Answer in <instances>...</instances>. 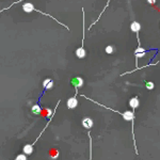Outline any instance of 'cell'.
<instances>
[{"instance_id": "obj_6", "label": "cell", "mask_w": 160, "mask_h": 160, "mask_svg": "<svg viewBox=\"0 0 160 160\" xmlns=\"http://www.w3.org/2000/svg\"><path fill=\"white\" fill-rule=\"evenodd\" d=\"M77 106H78V99H77V97L74 96L67 99V108L69 109H75Z\"/></svg>"}, {"instance_id": "obj_8", "label": "cell", "mask_w": 160, "mask_h": 160, "mask_svg": "<svg viewBox=\"0 0 160 160\" xmlns=\"http://www.w3.org/2000/svg\"><path fill=\"white\" fill-rule=\"evenodd\" d=\"M130 30L135 33H139L140 30H141V25H140L138 21H132V23L130 24Z\"/></svg>"}, {"instance_id": "obj_9", "label": "cell", "mask_w": 160, "mask_h": 160, "mask_svg": "<svg viewBox=\"0 0 160 160\" xmlns=\"http://www.w3.org/2000/svg\"><path fill=\"white\" fill-rule=\"evenodd\" d=\"M43 86H44V89L45 90H51L52 89V86H53V81L50 78L45 79L44 82H43Z\"/></svg>"}, {"instance_id": "obj_13", "label": "cell", "mask_w": 160, "mask_h": 160, "mask_svg": "<svg viewBox=\"0 0 160 160\" xmlns=\"http://www.w3.org/2000/svg\"><path fill=\"white\" fill-rule=\"evenodd\" d=\"M13 160H27V156L25 155V154H19V155H17L15 157V159Z\"/></svg>"}, {"instance_id": "obj_16", "label": "cell", "mask_w": 160, "mask_h": 160, "mask_svg": "<svg viewBox=\"0 0 160 160\" xmlns=\"http://www.w3.org/2000/svg\"><path fill=\"white\" fill-rule=\"evenodd\" d=\"M147 2L150 3V4H155V3H156V0H147Z\"/></svg>"}, {"instance_id": "obj_5", "label": "cell", "mask_w": 160, "mask_h": 160, "mask_svg": "<svg viewBox=\"0 0 160 160\" xmlns=\"http://www.w3.org/2000/svg\"><path fill=\"white\" fill-rule=\"evenodd\" d=\"M146 55V50L143 48L142 46H138V48L135 50V56H136V65H137L138 69V61H139V58H142Z\"/></svg>"}, {"instance_id": "obj_10", "label": "cell", "mask_w": 160, "mask_h": 160, "mask_svg": "<svg viewBox=\"0 0 160 160\" xmlns=\"http://www.w3.org/2000/svg\"><path fill=\"white\" fill-rule=\"evenodd\" d=\"M110 1H111V0H108V2H107V3H106V7H105V8H104V10H102V12H100V14H99V16H98V17H97V21H94V23H93V24H92V25H91V26H90V27H89V30H90V29H91V28H92V26H94V25H95V24H97V21H99V18H100V16H102V13H104V12H105V11H106V8H108V5H109Z\"/></svg>"}, {"instance_id": "obj_1", "label": "cell", "mask_w": 160, "mask_h": 160, "mask_svg": "<svg viewBox=\"0 0 160 160\" xmlns=\"http://www.w3.org/2000/svg\"><path fill=\"white\" fill-rule=\"evenodd\" d=\"M23 10L25 11L26 13H31V12H38V13H41V14H43V15H46V16H48V17H50V18H52L53 21H56L57 23H59L60 25H62L63 27H65V29H67V30H69V27L66 25H64V24H62V23H60L59 21H57L56 18L53 17V16H51L50 14H47V13H45V12H42V11H40V10H38V9H35L34 8V5H33V3H31V2H26V3H24V5H23Z\"/></svg>"}, {"instance_id": "obj_3", "label": "cell", "mask_w": 160, "mask_h": 160, "mask_svg": "<svg viewBox=\"0 0 160 160\" xmlns=\"http://www.w3.org/2000/svg\"><path fill=\"white\" fill-rule=\"evenodd\" d=\"M55 113H56V111H55V112H53V113H52V116H51L50 119H49V122L47 123V124H46V126H45V127H44L43 131H41V133H40V135H38V137L36 138V140H35V141H34V142H33L32 144H27V145H25V146H24V147H23L24 154H25L26 156L31 155V154H32V152H33V145H34V144H35L36 142H38V140L40 139V137H41V136H42V133H43V132L45 131V130H46V128L48 127L49 123L51 122V119H52V117H53V115H55Z\"/></svg>"}, {"instance_id": "obj_4", "label": "cell", "mask_w": 160, "mask_h": 160, "mask_svg": "<svg viewBox=\"0 0 160 160\" xmlns=\"http://www.w3.org/2000/svg\"><path fill=\"white\" fill-rule=\"evenodd\" d=\"M71 83L74 86L75 91H76L75 92V97H77V95H78V89L83 86V79L81 77H75V78H73L71 80Z\"/></svg>"}, {"instance_id": "obj_7", "label": "cell", "mask_w": 160, "mask_h": 160, "mask_svg": "<svg viewBox=\"0 0 160 160\" xmlns=\"http://www.w3.org/2000/svg\"><path fill=\"white\" fill-rule=\"evenodd\" d=\"M93 124H94V123H93V121H92L90 117H84V119H82V126L88 130H90L93 127Z\"/></svg>"}, {"instance_id": "obj_12", "label": "cell", "mask_w": 160, "mask_h": 160, "mask_svg": "<svg viewBox=\"0 0 160 160\" xmlns=\"http://www.w3.org/2000/svg\"><path fill=\"white\" fill-rule=\"evenodd\" d=\"M105 50H106V53H108V55H111L112 52H114V51H115V47H114V46H112V45H109V46H107Z\"/></svg>"}, {"instance_id": "obj_2", "label": "cell", "mask_w": 160, "mask_h": 160, "mask_svg": "<svg viewBox=\"0 0 160 160\" xmlns=\"http://www.w3.org/2000/svg\"><path fill=\"white\" fill-rule=\"evenodd\" d=\"M84 10L82 9V44H81V46L79 47L78 49L76 50V56H77V58L78 59H83L84 57L86 56V49H84V47H83V42H84V32H86V28H84Z\"/></svg>"}, {"instance_id": "obj_15", "label": "cell", "mask_w": 160, "mask_h": 160, "mask_svg": "<svg viewBox=\"0 0 160 160\" xmlns=\"http://www.w3.org/2000/svg\"><path fill=\"white\" fill-rule=\"evenodd\" d=\"M21 1H23V0H18V1H15V2H13L12 4L10 5V7H8V8H5V9H2V10L0 11V12H3V11H5V10H9V9L10 8H12V5H14V4H16V3H21Z\"/></svg>"}, {"instance_id": "obj_11", "label": "cell", "mask_w": 160, "mask_h": 160, "mask_svg": "<svg viewBox=\"0 0 160 160\" xmlns=\"http://www.w3.org/2000/svg\"><path fill=\"white\" fill-rule=\"evenodd\" d=\"M31 111H32L33 114H40L42 111L41 107L38 106V105H34V106L32 107V109H31Z\"/></svg>"}, {"instance_id": "obj_14", "label": "cell", "mask_w": 160, "mask_h": 160, "mask_svg": "<svg viewBox=\"0 0 160 160\" xmlns=\"http://www.w3.org/2000/svg\"><path fill=\"white\" fill-rule=\"evenodd\" d=\"M145 86H146V89L150 91V90L154 89V83H153V82H146V83H145Z\"/></svg>"}]
</instances>
